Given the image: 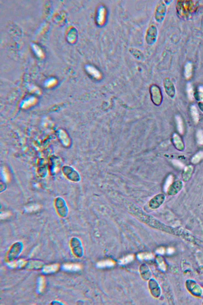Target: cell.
<instances>
[{"label": "cell", "mask_w": 203, "mask_h": 305, "mask_svg": "<svg viewBox=\"0 0 203 305\" xmlns=\"http://www.w3.org/2000/svg\"><path fill=\"white\" fill-rule=\"evenodd\" d=\"M129 53L132 55L135 58L139 61H143L144 59V54L141 51L137 48L130 47L128 49Z\"/></svg>", "instance_id": "obj_8"}, {"label": "cell", "mask_w": 203, "mask_h": 305, "mask_svg": "<svg viewBox=\"0 0 203 305\" xmlns=\"http://www.w3.org/2000/svg\"><path fill=\"white\" fill-rule=\"evenodd\" d=\"M187 91L188 98L190 100H192L194 98L193 89L191 83L189 82L187 84Z\"/></svg>", "instance_id": "obj_19"}, {"label": "cell", "mask_w": 203, "mask_h": 305, "mask_svg": "<svg viewBox=\"0 0 203 305\" xmlns=\"http://www.w3.org/2000/svg\"><path fill=\"white\" fill-rule=\"evenodd\" d=\"M134 259V256L133 255H129L125 257L124 258H123L120 261L121 263L122 264H127L129 262H131Z\"/></svg>", "instance_id": "obj_22"}, {"label": "cell", "mask_w": 203, "mask_h": 305, "mask_svg": "<svg viewBox=\"0 0 203 305\" xmlns=\"http://www.w3.org/2000/svg\"><path fill=\"white\" fill-rule=\"evenodd\" d=\"M60 265L58 264H54L52 265H46L44 267L43 271L45 273H50L57 272L59 268Z\"/></svg>", "instance_id": "obj_10"}, {"label": "cell", "mask_w": 203, "mask_h": 305, "mask_svg": "<svg viewBox=\"0 0 203 305\" xmlns=\"http://www.w3.org/2000/svg\"><path fill=\"white\" fill-rule=\"evenodd\" d=\"M127 211L138 221L153 229L174 235H181L182 229L175 228L167 225L155 217L146 214L139 207L133 203H128Z\"/></svg>", "instance_id": "obj_1"}, {"label": "cell", "mask_w": 203, "mask_h": 305, "mask_svg": "<svg viewBox=\"0 0 203 305\" xmlns=\"http://www.w3.org/2000/svg\"><path fill=\"white\" fill-rule=\"evenodd\" d=\"M193 171V167L192 166H187L184 169L182 173V178L185 182L188 181L190 179L192 174Z\"/></svg>", "instance_id": "obj_9"}, {"label": "cell", "mask_w": 203, "mask_h": 305, "mask_svg": "<svg viewBox=\"0 0 203 305\" xmlns=\"http://www.w3.org/2000/svg\"><path fill=\"white\" fill-rule=\"evenodd\" d=\"M165 195L163 194H159L155 195L149 202L148 205L152 210L158 208L163 204L165 200Z\"/></svg>", "instance_id": "obj_4"}, {"label": "cell", "mask_w": 203, "mask_h": 305, "mask_svg": "<svg viewBox=\"0 0 203 305\" xmlns=\"http://www.w3.org/2000/svg\"><path fill=\"white\" fill-rule=\"evenodd\" d=\"M45 279L44 276H41L39 279V285L38 289L39 292H42L45 287Z\"/></svg>", "instance_id": "obj_20"}, {"label": "cell", "mask_w": 203, "mask_h": 305, "mask_svg": "<svg viewBox=\"0 0 203 305\" xmlns=\"http://www.w3.org/2000/svg\"><path fill=\"white\" fill-rule=\"evenodd\" d=\"M26 262V261H25L24 259H19V260L11 262L9 263V265L11 267H22L25 266Z\"/></svg>", "instance_id": "obj_13"}, {"label": "cell", "mask_w": 203, "mask_h": 305, "mask_svg": "<svg viewBox=\"0 0 203 305\" xmlns=\"http://www.w3.org/2000/svg\"><path fill=\"white\" fill-rule=\"evenodd\" d=\"M33 48L34 49V51H35V52L36 53L37 55H38V56H39V55H41V51H40V50L38 49V47L34 46Z\"/></svg>", "instance_id": "obj_25"}, {"label": "cell", "mask_w": 203, "mask_h": 305, "mask_svg": "<svg viewBox=\"0 0 203 305\" xmlns=\"http://www.w3.org/2000/svg\"><path fill=\"white\" fill-rule=\"evenodd\" d=\"M199 95L200 100L203 101V93L199 92Z\"/></svg>", "instance_id": "obj_27"}, {"label": "cell", "mask_w": 203, "mask_h": 305, "mask_svg": "<svg viewBox=\"0 0 203 305\" xmlns=\"http://www.w3.org/2000/svg\"><path fill=\"white\" fill-rule=\"evenodd\" d=\"M43 263L39 261H32L29 262L27 267L29 269H38L40 268L43 265Z\"/></svg>", "instance_id": "obj_11"}, {"label": "cell", "mask_w": 203, "mask_h": 305, "mask_svg": "<svg viewBox=\"0 0 203 305\" xmlns=\"http://www.w3.org/2000/svg\"><path fill=\"white\" fill-rule=\"evenodd\" d=\"M106 17V11L102 6L99 7L97 13L96 20L97 24L102 26L104 24Z\"/></svg>", "instance_id": "obj_6"}, {"label": "cell", "mask_w": 203, "mask_h": 305, "mask_svg": "<svg viewBox=\"0 0 203 305\" xmlns=\"http://www.w3.org/2000/svg\"><path fill=\"white\" fill-rule=\"evenodd\" d=\"M164 250L163 248H160L157 250V252L160 254H163L164 253Z\"/></svg>", "instance_id": "obj_26"}, {"label": "cell", "mask_w": 203, "mask_h": 305, "mask_svg": "<svg viewBox=\"0 0 203 305\" xmlns=\"http://www.w3.org/2000/svg\"><path fill=\"white\" fill-rule=\"evenodd\" d=\"M203 158V152L202 151H199L192 157L191 160V162L193 164H197Z\"/></svg>", "instance_id": "obj_16"}, {"label": "cell", "mask_w": 203, "mask_h": 305, "mask_svg": "<svg viewBox=\"0 0 203 305\" xmlns=\"http://www.w3.org/2000/svg\"><path fill=\"white\" fill-rule=\"evenodd\" d=\"M192 70V64L190 62H188L186 64L185 68V75L187 78H189L191 77Z\"/></svg>", "instance_id": "obj_14"}, {"label": "cell", "mask_w": 203, "mask_h": 305, "mask_svg": "<svg viewBox=\"0 0 203 305\" xmlns=\"http://www.w3.org/2000/svg\"><path fill=\"white\" fill-rule=\"evenodd\" d=\"M182 186L183 184L182 181L180 180L176 181L170 185L168 187L166 191L169 195H175L182 189Z\"/></svg>", "instance_id": "obj_5"}, {"label": "cell", "mask_w": 203, "mask_h": 305, "mask_svg": "<svg viewBox=\"0 0 203 305\" xmlns=\"http://www.w3.org/2000/svg\"><path fill=\"white\" fill-rule=\"evenodd\" d=\"M166 12V6L164 2L160 1L155 7L154 19L158 23H161L164 20Z\"/></svg>", "instance_id": "obj_3"}, {"label": "cell", "mask_w": 203, "mask_h": 305, "mask_svg": "<svg viewBox=\"0 0 203 305\" xmlns=\"http://www.w3.org/2000/svg\"><path fill=\"white\" fill-rule=\"evenodd\" d=\"M199 92L203 93V87L199 86Z\"/></svg>", "instance_id": "obj_28"}, {"label": "cell", "mask_w": 203, "mask_h": 305, "mask_svg": "<svg viewBox=\"0 0 203 305\" xmlns=\"http://www.w3.org/2000/svg\"><path fill=\"white\" fill-rule=\"evenodd\" d=\"M20 246L19 244L16 243L12 245L7 254L9 259L11 260V258H12V259H13V258H14V257L17 256L20 252Z\"/></svg>", "instance_id": "obj_7"}, {"label": "cell", "mask_w": 203, "mask_h": 305, "mask_svg": "<svg viewBox=\"0 0 203 305\" xmlns=\"http://www.w3.org/2000/svg\"><path fill=\"white\" fill-rule=\"evenodd\" d=\"M172 163L175 165L176 166H177L178 167H182L184 166V165L182 164V163H181L180 161H178V160H173L172 161Z\"/></svg>", "instance_id": "obj_24"}, {"label": "cell", "mask_w": 203, "mask_h": 305, "mask_svg": "<svg viewBox=\"0 0 203 305\" xmlns=\"http://www.w3.org/2000/svg\"><path fill=\"white\" fill-rule=\"evenodd\" d=\"M158 30L156 26L151 25L148 28L145 34V41L149 46L154 45L157 39Z\"/></svg>", "instance_id": "obj_2"}, {"label": "cell", "mask_w": 203, "mask_h": 305, "mask_svg": "<svg viewBox=\"0 0 203 305\" xmlns=\"http://www.w3.org/2000/svg\"><path fill=\"white\" fill-rule=\"evenodd\" d=\"M63 267L66 270L70 271H78L82 268V266L80 264H65Z\"/></svg>", "instance_id": "obj_12"}, {"label": "cell", "mask_w": 203, "mask_h": 305, "mask_svg": "<svg viewBox=\"0 0 203 305\" xmlns=\"http://www.w3.org/2000/svg\"><path fill=\"white\" fill-rule=\"evenodd\" d=\"M115 264L114 262L111 260H108L104 261H102L98 263V266L100 267H111L113 266Z\"/></svg>", "instance_id": "obj_18"}, {"label": "cell", "mask_w": 203, "mask_h": 305, "mask_svg": "<svg viewBox=\"0 0 203 305\" xmlns=\"http://www.w3.org/2000/svg\"><path fill=\"white\" fill-rule=\"evenodd\" d=\"M197 142L199 145H203V132L201 130H199L197 132Z\"/></svg>", "instance_id": "obj_21"}, {"label": "cell", "mask_w": 203, "mask_h": 305, "mask_svg": "<svg viewBox=\"0 0 203 305\" xmlns=\"http://www.w3.org/2000/svg\"><path fill=\"white\" fill-rule=\"evenodd\" d=\"M190 112L192 116L193 119L196 123L198 122L199 119V115L197 107L195 105H192L190 108Z\"/></svg>", "instance_id": "obj_15"}, {"label": "cell", "mask_w": 203, "mask_h": 305, "mask_svg": "<svg viewBox=\"0 0 203 305\" xmlns=\"http://www.w3.org/2000/svg\"><path fill=\"white\" fill-rule=\"evenodd\" d=\"M176 119L177 127L178 131L180 134H182L184 132V128L182 120L179 116H176Z\"/></svg>", "instance_id": "obj_17"}, {"label": "cell", "mask_w": 203, "mask_h": 305, "mask_svg": "<svg viewBox=\"0 0 203 305\" xmlns=\"http://www.w3.org/2000/svg\"><path fill=\"white\" fill-rule=\"evenodd\" d=\"M138 257L141 259H150L152 258V254H142L138 255Z\"/></svg>", "instance_id": "obj_23"}, {"label": "cell", "mask_w": 203, "mask_h": 305, "mask_svg": "<svg viewBox=\"0 0 203 305\" xmlns=\"http://www.w3.org/2000/svg\"><path fill=\"white\" fill-rule=\"evenodd\" d=\"M172 251H173V250H172V249H169V250H168V252L169 254H171V253H172Z\"/></svg>", "instance_id": "obj_29"}]
</instances>
